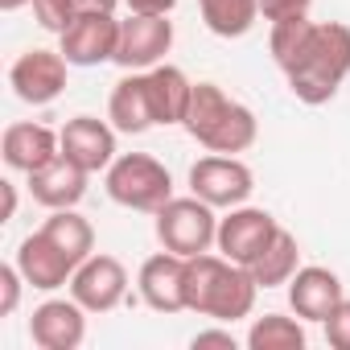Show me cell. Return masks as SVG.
<instances>
[{
	"label": "cell",
	"instance_id": "cell-3",
	"mask_svg": "<svg viewBox=\"0 0 350 350\" xmlns=\"http://www.w3.org/2000/svg\"><path fill=\"white\" fill-rule=\"evenodd\" d=\"M182 128L211 152H243L256 144L260 136V124H256V111L235 103L219 83H194V95H190V111L182 120Z\"/></svg>",
	"mask_w": 350,
	"mask_h": 350
},
{
	"label": "cell",
	"instance_id": "cell-13",
	"mask_svg": "<svg viewBox=\"0 0 350 350\" xmlns=\"http://www.w3.org/2000/svg\"><path fill=\"white\" fill-rule=\"evenodd\" d=\"M140 301L157 313H182L186 309V256L157 252L140 264Z\"/></svg>",
	"mask_w": 350,
	"mask_h": 350
},
{
	"label": "cell",
	"instance_id": "cell-11",
	"mask_svg": "<svg viewBox=\"0 0 350 350\" xmlns=\"http://www.w3.org/2000/svg\"><path fill=\"white\" fill-rule=\"evenodd\" d=\"M66 66L70 62L62 58V50H25L9 70V83L21 103L46 107L66 91Z\"/></svg>",
	"mask_w": 350,
	"mask_h": 350
},
{
	"label": "cell",
	"instance_id": "cell-19",
	"mask_svg": "<svg viewBox=\"0 0 350 350\" xmlns=\"http://www.w3.org/2000/svg\"><path fill=\"white\" fill-rule=\"evenodd\" d=\"M0 152H5V165L9 169L38 173L42 165H50L62 152V140L46 124H9L5 128V140H0Z\"/></svg>",
	"mask_w": 350,
	"mask_h": 350
},
{
	"label": "cell",
	"instance_id": "cell-23",
	"mask_svg": "<svg viewBox=\"0 0 350 350\" xmlns=\"http://www.w3.org/2000/svg\"><path fill=\"white\" fill-rule=\"evenodd\" d=\"M42 231L75 260V268L87 260V256H95V227L75 211V206H66V211H54L46 223H42Z\"/></svg>",
	"mask_w": 350,
	"mask_h": 350
},
{
	"label": "cell",
	"instance_id": "cell-8",
	"mask_svg": "<svg viewBox=\"0 0 350 350\" xmlns=\"http://www.w3.org/2000/svg\"><path fill=\"white\" fill-rule=\"evenodd\" d=\"M70 297L87 309V313H111L124 297H128V268L107 256V252H95L87 256L75 276H70Z\"/></svg>",
	"mask_w": 350,
	"mask_h": 350
},
{
	"label": "cell",
	"instance_id": "cell-24",
	"mask_svg": "<svg viewBox=\"0 0 350 350\" xmlns=\"http://www.w3.org/2000/svg\"><path fill=\"white\" fill-rule=\"evenodd\" d=\"M252 350H305V325L284 313H264L247 329Z\"/></svg>",
	"mask_w": 350,
	"mask_h": 350
},
{
	"label": "cell",
	"instance_id": "cell-28",
	"mask_svg": "<svg viewBox=\"0 0 350 350\" xmlns=\"http://www.w3.org/2000/svg\"><path fill=\"white\" fill-rule=\"evenodd\" d=\"M325 342L334 350H350V297H342V305L325 317Z\"/></svg>",
	"mask_w": 350,
	"mask_h": 350
},
{
	"label": "cell",
	"instance_id": "cell-16",
	"mask_svg": "<svg viewBox=\"0 0 350 350\" xmlns=\"http://www.w3.org/2000/svg\"><path fill=\"white\" fill-rule=\"evenodd\" d=\"M17 268L25 276V284H33L38 293H54L62 284H70L75 276V260L46 235V231H33L21 239L17 247Z\"/></svg>",
	"mask_w": 350,
	"mask_h": 350
},
{
	"label": "cell",
	"instance_id": "cell-25",
	"mask_svg": "<svg viewBox=\"0 0 350 350\" xmlns=\"http://www.w3.org/2000/svg\"><path fill=\"white\" fill-rule=\"evenodd\" d=\"M309 29H313L309 13H305V17H284V21H272V33H268V50H272V58H276V66H280V70H284V66L293 62V54L305 46Z\"/></svg>",
	"mask_w": 350,
	"mask_h": 350
},
{
	"label": "cell",
	"instance_id": "cell-20",
	"mask_svg": "<svg viewBox=\"0 0 350 350\" xmlns=\"http://www.w3.org/2000/svg\"><path fill=\"white\" fill-rule=\"evenodd\" d=\"M297 268H301V247H297V235L284 231V227H280V231L272 235V243L247 264V272L256 276L260 288H280V284H288Z\"/></svg>",
	"mask_w": 350,
	"mask_h": 350
},
{
	"label": "cell",
	"instance_id": "cell-5",
	"mask_svg": "<svg viewBox=\"0 0 350 350\" xmlns=\"http://www.w3.org/2000/svg\"><path fill=\"white\" fill-rule=\"evenodd\" d=\"M157 239H161L165 252H178L186 260L190 256H202L219 239V215L198 194H190V198H169L157 211Z\"/></svg>",
	"mask_w": 350,
	"mask_h": 350
},
{
	"label": "cell",
	"instance_id": "cell-29",
	"mask_svg": "<svg viewBox=\"0 0 350 350\" xmlns=\"http://www.w3.org/2000/svg\"><path fill=\"white\" fill-rule=\"evenodd\" d=\"M313 9V0H260L264 21H284V17H305Z\"/></svg>",
	"mask_w": 350,
	"mask_h": 350
},
{
	"label": "cell",
	"instance_id": "cell-33",
	"mask_svg": "<svg viewBox=\"0 0 350 350\" xmlns=\"http://www.w3.org/2000/svg\"><path fill=\"white\" fill-rule=\"evenodd\" d=\"M25 5H33V0H0V9H5V13H17V9H25Z\"/></svg>",
	"mask_w": 350,
	"mask_h": 350
},
{
	"label": "cell",
	"instance_id": "cell-17",
	"mask_svg": "<svg viewBox=\"0 0 350 350\" xmlns=\"http://www.w3.org/2000/svg\"><path fill=\"white\" fill-rule=\"evenodd\" d=\"M342 297L346 293H342L338 272H329L321 264H305L288 280V305H293V313L301 321H321L325 325V317L342 305Z\"/></svg>",
	"mask_w": 350,
	"mask_h": 350
},
{
	"label": "cell",
	"instance_id": "cell-18",
	"mask_svg": "<svg viewBox=\"0 0 350 350\" xmlns=\"http://www.w3.org/2000/svg\"><path fill=\"white\" fill-rule=\"evenodd\" d=\"M87 178L91 173L83 165H75L70 157H54L50 165H42L38 173H29V194L50 206V211H66V206H79L83 194H87Z\"/></svg>",
	"mask_w": 350,
	"mask_h": 350
},
{
	"label": "cell",
	"instance_id": "cell-30",
	"mask_svg": "<svg viewBox=\"0 0 350 350\" xmlns=\"http://www.w3.org/2000/svg\"><path fill=\"white\" fill-rule=\"evenodd\" d=\"M190 346H194V350H206V346H223V350H235L239 342H235V334H231V329H198Z\"/></svg>",
	"mask_w": 350,
	"mask_h": 350
},
{
	"label": "cell",
	"instance_id": "cell-22",
	"mask_svg": "<svg viewBox=\"0 0 350 350\" xmlns=\"http://www.w3.org/2000/svg\"><path fill=\"white\" fill-rule=\"evenodd\" d=\"M198 13L215 38H243L260 21V0H198Z\"/></svg>",
	"mask_w": 350,
	"mask_h": 350
},
{
	"label": "cell",
	"instance_id": "cell-15",
	"mask_svg": "<svg viewBox=\"0 0 350 350\" xmlns=\"http://www.w3.org/2000/svg\"><path fill=\"white\" fill-rule=\"evenodd\" d=\"M58 140H62V157H70L87 173H99V169H107L116 161V128L107 120L75 116V120L62 124Z\"/></svg>",
	"mask_w": 350,
	"mask_h": 350
},
{
	"label": "cell",
	"instance_id": "cell-10",
	"mask_svg": "<svg viewBox=\"0 0 350 350\" xmlns=\"http://www.w3.org/2000/svg\"><path fill=\"white\" fill-rule=\"evenodd\" d=\"M280 231V223L268 215V211H260V206H231L223 219H219V252L227 256V260H235V264H252L268 243H272V235Z\"/></svg>",
	"mask_w": 350,
	"mask_h": 350
},
{
	"label": "cell",
	"instance_id": "cell-6",
	"mask_svg": "<svg viewBox=\"0 0 350 350\" xmlns=\"http://www.w3.org/2000/svg\"><path fill=\"white\" fill-rule=\"evenodd\" d=\"M252 190H256V178H252V169L239 157L211 152V157H202V161L190 165V194H198L215 211L243 206L252 198Z\"/></svg>",
	"mask_w": 350,
	"mask_h": 350
},
{
	"label": "cell",
	"instance_id": "cell-32",
	"mask_svg": "<svg viewBox=\"0 0 350 350\" xmlns=\"http://www.w3.org/2000/svg\"><path fill=\"white\" fill-rule=\"evenodd\" d=\"M0 190H5V223L17 215V186L13 182H0Z\"/></svg>",
	"mask_w": 350,
	"mask_h": 350
},
{
	"label": "cell",
	"instance_id": "cell-12",
	"mask_svg": "<svg viewBox=\"0 0 350 350\" xmlns=\"http://www.w3.org/2000/svg\"><path fill=\"white\" fill-rule=\"evenodd\" d=\"M29 338L42 350H79L87 338V309L75 297H50L33 309Z\"/></svg>",
	"mask_w": 350,
	"mask_h": 350
},
{
	"label": "cell",
	"instance_id": "cell-4",
	"mask_svg": "<svg viewBox=\"0 0 350 350\" xmlns=\"http://www.w3.org/2000/svg\"><path fill=\"white\" fill-rule=\"evenodd\" d=\"M107 198L116 206H128V211H144V215H157L169 198H173V178L169 169L148 157V152H124L107 165Z\"/></svg>",
	"mask_w": 350,
	"mask_h": 350
},
{
	"label": "cell",
	"instance_id": "cell-9",
	"mask_svg": "<svg viewBox=\"0 0 350 350\" xmlns=\"http://www.w3.org/2000/svg\"><path fill=\"white\" fill-rule=\"evenodd\" d=\"M58 42H62V58L70 66H103V62H116L120 21H116V13H83L70 21L66 33H58Z\"/></svg>",
	"mask_w": 350,
	"mask_h": 350
},
{
	"label": "cell",
	"instance_id": "cell-7",
	"mask_svg": "<svg viewBox=\"0 0 350 350\" xmlns=\"http://www.w3.org/2000/svg\"><path fill=\"white\" fill-rule=\"evenodd\" d=\"M169 50H173V21H169V13H128V21H120L116 62L124 70H152V66L165 62Z\"/></svg>",
	"mask_w": 350,
	"mask_h": 350
},
{
	"label": "cell",
	"instance_id": "cell-27",
	"mask_svg": "<svg viewBox=\"0 0 350 350\" xmlns=\"http://www.w3.org/2000/svg\"><path fill=\"white\" fill-rule=\"evenodd\" d=\"M21 284H25V276H21V268H17V260H13V264H0V317L17 313Z\"/></svg>",
	"mask_w": 350,
	"mask_h": 350
},
{
	"label": "cell",
	"instance_id": "cell-31",
	"mask_svg": "<svg viewBox=\"0 0 350 350\" xmlns=\"http://www.w3.org/2000/svg\"><path fill=\"white\" fill-rule=\"evenodd\" d=\"M132 13H173L178 0H124Z\"/></svg>",
	"mask_w": 350,
	"mask_h": 350
},
{
	"label": "cell",
	"instance_id": "cell-2",
	"mask_svg": "<svg viewBox=\"0 0 350 350\" xmlns=\"http://www.w3.org/2000/svg\"><path fill=\"white\" fill-rule=\"evenodd\" d=\"M256 293H260L256 276L243 264L227 260L223 252L219 256L202 252V256L186 260V309L190 313L231 325L256 309Z\"/></svg>",
	"mask_w": 350,
	"mask_h": 350
},
{
	"label": "cell",
	"instance_id": "cell-26",
	"mask_svg": "<svg viewBox=\"0 0 350 350\" xmlns=\"http://www.w3.org/2000/svg\"><path fill=\"white\" fill-rule=\"evenodd\" d=\"M33 17H38L42 29H50V33H66L70 21L83 17V9H79V0H33Z\"/></svg>",
	"mask_w": 350,
	"mask_h": 350
},
{
	"label": "cell",
	"instance_id": "cell-14",
	"mask_svg": "<svg viewBox=\"0 0 350 350\" xmlns=\"http://www.w3.org/2000/svg\"><path fill=\"white\" fill-rule=\"evenodd\" d=\"M107 120L116 132H128V136H140L148 128H157V99H152V83H148V70H128L116 87H111V99H107Z\"/></svg>",
	"mask_w": 350,
	"mask_h": 350
},
{
	"label": "cell",
	"instance_id": "cell-1",
	"mask_svg": "<svg viewBox=\"0 0 350 350\" xmlns=\"http://www.w3.org/2000/svg\"><path fill=\"white\" fill-rule=\"evenodd\" d=\"M346 75H350V25H342V21H313L305 46L284 66L288 91L301 103L321 107V103H329L338 95Z\"/></svg>",
	"mask_w": 350,
	"mask_h": 350
},
{
	"label": "cell",
	"instance_id": "cell-21",
	"mask_svg": "<svg viewBox=\"0 0 350 350\" xmlns=\"http://www.w3.org/2000/svg\"><path fill=\"white\" fill-rule=\"evenodd\" d=\"M148 83H152V99H157V120L169 128V124H182L186 111H190V95H194V83L186 79L182 66H152L148 70Z\"/></svg>",
	"mask_w": 350,
	"mask_h": 350
}]
</instances>
